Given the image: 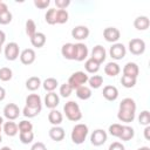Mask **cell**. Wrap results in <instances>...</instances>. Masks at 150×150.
<instances>
[{
    "instance_id": "681fc988",
    "label": "cell",
    "mask_w": 150,
    "mask_h": 150,
    "mask_svg": "<svg viewBox=\"0 0 150 150\" xmlns=\"http://www.w3.org/2000/svg\"><path fill=\"white\" fill-rule=\"evenodd\" d=\"M5 41H6V34L4 30L0 29V46H2L5 43Z\"/></svg>"
},
{
    "instance_id": "d4e9b609",
    "label": "cell",
    "mask_w": 150,
    "mask_h": 150,
    "mask_svg": "<svg viewBox=\"0 0 150 150\" xmlns=\"http://www.w3.org/2000/svg\"><path fill=\"white\" fill-rule=\"evenodd\" d=\"M48 121L53 124V125H60L63 121V115L62 112H60L56 109H52L50 112L48 114Z\"/></svg>"
},
{
    "instance_id": "83f0119b",
    "label": "cell",
    "mask_w": 150,
    "mask_h": 150,
    "mask_svg": "<svg viewBox=\"0 0 150 150\" xmlns=\"http://www.w3.org/2000/svg\"><path fill=\"white\" fill-rule=\"evenodd\" d=\"M76 96L80 100H88L91 97V89L87 86H81L76 89Z\"/></svg>"
},
{
    "instance_id": "ba28073f",
    "label": "cell",
    "mask_w": 150,
    "mask_h": 150,
    "mask_svg": "<svg viewBox=\"0 0 150 150\" xmlns=\"http://www.w3.org/2000/svg\"><path fill=\"white\" fill-rule=\"evenodd\" d=\"M109 54L114 60H122L127 54L125 46L123 43H118V42L112 43V46L109 49Z\"/></svg>"
},
{
    "instance_id": "60d3db41",
    "label": "cell",
    "mask_w": 150,
    "mask_h": 150,
    "mask_svg": "<svg viewBox=\"0 0 150 150\" xmlns=\"http://www.w3.org/2000/svg\"><path fill=\"white\" fill-rule=\"evenodd\" d=\"M18 128H19V132H25V131H33V124H32V122H29V121H26V120H23V121L19 122V124H18Z\"/></svg>"
},
{
    "instance_id": "4316f807",
    "label": "cell",
    "mask_w": 150,
    "mask_h": 150,
    "mask_svg": "<svg viewBox=\"0 0 150 150\" xmlns=\"http://www.w3.org/2000/svg\"><path fill=\"white\" fill-rule=\"evenodd\" d=\"M135 136V130L130 125H123L122 127V132L120 135V139L121 141H130L132 137Z\"/></svg>"
},
{
    "instance_id": "f6af8a7d",
    "label": "cell",
    "mask_w": 150,
    "mask_h": 150,
    "mask_svg": "<svg viewBox=\"0 0 150 150\" xmlns=\"http://www.w3.org/2000/svg\"><path fill=\"white\" fill-rule=\"evenodd\" d=\"M55 5L59 9H66L70 5V0H55Z\"/></svg>"
},
{
    "instance_id": "52a82bcc",
    "label": "cell",
    "mask_w": 150,
    "mask_h": 150,
    "mask_svg": "<svg viewBox=\"0 0 150 150\" xmlns=\"http://www.w3.org/2000/svg\"><path fill=\"white\" fill-rule=\"evenodd\" d=\"M107 138H108V135L103 129H96L93 131V134L90 136V142L95 146H101L105 143Z\"/></svg>"
},
{
    "instance_id": "ac0fdd59",
    "label": "cell",
    "mask_w": 150,
    "mask_h": 150,
    "mask_svg": "<svg viewBox=\"0 0 150 150\" xmlns=\"http://www.w3.org/2000/svg\"><path fill=\"white\" fill-rule=\"evenodd\" d=\"M64 136H66L64 129L61 128L60 125H53L49 129V137L55 142H61L64 138Z\"/></svg>"
},
{
    "instance_id": "1f68e13d",
    "label": "cell",
    "mask_w": 150,
    "mask_h": 150,
    "mask_svg": "<svg viewBox=\"0 0 150 150\" xmlns=\"http://www.w3.org/2000/svg\"><path fill=\"white\" fill-rule=\"evenodd\" d=\"M56 14H57V9L56 8H49L45 15V20L48 25H55L57 23L56 20Z\"/></svg>"
},
{
    "instance_id": "2e32d148",
    "label": "cell",
    "mask_w": 150,
    "mask_h": 150,
    "mask_svg": "<svg viewBox=\"0 0 150 150\" xmlns=\"http://www.w3.org/2000/svg\"><path fill=\"white\" fill-rule=\"evenodd\" d=\"M88 56V47L82 43H75V60L76 61H84Z\"/></svg>"
},
{
    "instance_id": "e575fe53",
    "label": "cell",
    "mask_w": 150,
    "mask_h": 150,
    "mask_svg": "<svg viewBox=\"0 0 150 150\" xmlns=\"http://www.w3.org/2000/svg\"><path fill=\"white\" fill-rule=\"evenodd\" d=\"M12 77H13V71H12L11 68H8V67H2V68H0V80H1V81L7 82V81H9Z\"/></svg>"
},
{
    "instance_id": "5bb4252c",
    "label": "cell",
    "mask_w": 150,
    "mask_h": 150,
    "mask_svg": "<svg viewBox=\"0 0 150 150\" xmlns=\"http://www.w3.org/2000/svg\"><path fill=\"white\" fill-rule=\"evenodd\" d=\"M59 103H60V97H59V95L56 93L50 91V93L46 94V96H45V105L47 108H49L50 110L55 109L59 105Z\"/></svg>"
},
{
    "instance_id": "f1b7e54d",
    "label": "cell",
    "mask_w": 150,
    "mask_h": 150,
    "mask_svg": "<svg viewBox=\"0 0 150 150\" xmlns=\"http://www.w3.org/2000/svg\"><path fill=\"white\" fill-rule=\"evenodd\" d=\"M100 66H101V64H100L98 62H96L95 60H93L91 57L88 59V60L86 61V63H84V68H86V70H87L88 73H90V74L97 73L98 69H100Z\"/></svg>"
},
{
    "instance_id": "8992f818",
    "label": "cell",
    "mask_w": 150,
    "mask_h": 150,
    "mask_svg": "<svg viewBox=\"0 0 150 150\" xmlns=\"http://www.w3.org/2000/svg\"><path fill=\"white\" fill-rule=\"evenodd\" d=\"M5 57L8 60V61H14L19 57L20 55V48H19V45L16 42H9L6 45L5 47Z\"/></svg>"
},
{
    "instance_id": "484cf974",
    "label": "cell",
    "mask_w": 150,
    "mask_h": 150,
    "mask_svg": "<svg viewBox=\"0 0 150 150\" xmlns=\"http://www.w3.org/2000/svg\"><path fill=\"white\" fill-rule=\"evenodd\" d=\"M41 84H42V82H41L40 77H38V76H30V77L27 79V81H26V88H27L28 90H30V91L38 90Z\"/></svg>"
},
{
    "instance_id": "44dd1931",
    "label": "cell",
    "mask_w": 150,
    "mask_h": 150,
    "mask_svg": "<svg viewBox=\"0 0 150 150\" xmlns=\"http://www.w3.org/2000/svg\"><path fill=\"white\" fill-rule=\"evenodd\" d=\"M150 26V20L148 16L145 15H141V16H137L135 20H134V27L137 29V30H145L148 29Z\"/></svg>"
},
{
    "instance_id": "7bdbcfd3",
    "label": "cell",
    "mask_w": 150,
    "mask_h": 150,
    "mask_svg": "<svg viewBox=\"0 0 150 150\" xmlns=\"http://www.w3.org/2000/svg\"><path fill=\"white\" fill-rule=\"evenodd\" d=\"M12 13L9 11H6L0 14V25H8L12 21Z\"/></svg>"
},
{
    "instance_id": "bcb514c9",
    "label": "cell",
    "mask_w": 150,
    "mask_h": 150,
    "mask_svg": "<svg viewBox=\"0 0 150 150\" xmlns=\"http://www.w3.org/2000/svg\"><path fill=\"white\" fill-rule=\"evenodd\" d=\"M108 150H125V148H124V145H123L122 143H120V142H112V143L109 145Z\"/></svg>"
},
{
    "instance_id": "603a6c76",
    "label": "cell",
    "mask_w": 150,
    "mask_h": 150,
    "mask_svg": "<svg viewBox=\"0 0 150 150\" xmlns=\"http://www.w3.org/2000/svg\"><path fill=\"white\" fill-rule=\"evenodd\" d=\"M46 40H47V39H46V35H45L43 33L36 32V33L30 38V43H32V46H34V47H36V48H41V47L45 46Z\"/></svg>"
},
{
    "instance_id": "f546056e",
    "label": "cell",
    "mask_w": 150,
    "mask_h": 150,
    "mask_svg": "<svg viewBox=\"0 0 150 150\" xmlns=\"http://www.w3.org/2000/svg\"><path fill=\"white\" fill-rule=\"evenodd\" d=\"M88 83L90 89H98L103 84V77L101 75H93L88 79Z\"/></svg>"
},
{
    "instance_id": "f5cc1de1",
    "label": "cell",
    "mask_w": 150,
    "mask_h": 150,
    "mask_svg": "<svg viewBox=\"0 0 150 150\" xmlns=\"http://www.w3.org/2000/svg\"><path fill=\"white\" fill-rule=\"evenodd\" d=\"M137 150H150V148H149V146H141V148H138Z\"/></svg>"
},
{
    "instance_id": "816d5d0a",
    "label": "cell",
    "mask_w": 150,
    "mask_h": 150,
    "mask_svg": "<svg viewBox=\"0 0 150 150\" xmlns=\"http://www.w3.org/2000/svg\"><path fill=\"white\" fill-rule=\"evenodd\" d=\"M5 97H6V90H5L4 87H0V102L4 101Z\"/></svg>"
},
{
    "instance_id": "cb8c5ba5",
    "label": "cell",
    "mask_w": 150,
    "mask_h": 150,
    "mask_svg": "<svg viewBox=\"0 0 150 150\" xmlns=\"http://www.w3.org/2000/svg\"><path fill=\"white\" fill-rule=\"evenodd\" d=\"M120 71H121V67L116 62H108L104 66V73L110 77H114V76L118 75Z\"/></svg>"
},
{
    "instance_id": "4dcf8cb0",
    "label": "cell",
    "mask_w": 150,
    "mask_h": 150,
    "mask_svg": "<svg viewBox=\"0 0 150 150\" xmlns=\"http://www.w3.org/2000/svg\"><path fill=\"white\" fill-rule=\"evenodd\" d=\"M57 84H59V82H57V80L54 79V77H48V79H46V80L43 81V83H42L45 90H47L48 93L54 91V90L56 89Z\"/></svg>"
},
{
    "instance_id": "6f0895ef",
    "label": "cell",
    "mask_w": 150,
    "mask_h": 150,
    "mask_svg": "<svg viewBox=\"0 0 150 150\" xmlns=\"http://www.w3.org/2000/svg\"><path fill=\"white\" fill-rule=\"evenodd\" d=\"M1 141H2V137H1V135H0V143H1Z\"/></svg>"
},
{
    "instance_id": "30bf717a",
    "label": "cell",
    "mask_w": 150,
    "mask_h": 150,
    "mask_svg": "<svg viewBox=\"0 0 150 150\" xmlns=\"http://www.w3.org/2000/svg\"><path fill=\"white\" fill-rule=\"evenodd\" d=\"M20 115V109L15 103H8L4 108V116L8 121H14L19 117Z\"/></svg>"
},
{
    "instance_id": "d6986e66",
    "label": "cell",
    "mask_w": 150,
    "mask_h": 150,
    "mask_svg": "<svg viewBox=\"0 0 150 150\" xmlns=\"http://www.w3.org/2000/svg\"><path fill=\"white\" fill-rule=\"evenodd\" d=\"M61 54L67 60H75V43H64L61 48Z\"/></svg>"
},
{
    "instance_id": "8fae6325",
    "label": "cell",
    "mask_w": 150,
    "mask_h": 150,
    "mask_svg": "<svg viewBox=\"0 0 150 150\" xmlns=\"http://www.w3.org/2000/svg\"><path fill=\"white\" fill-rule=\"evenodd\" d=\"M89 28L87 26H83V25H80V26H76L75 28H73L71 30V36L75 39V40H86L88 36H89Z\"/></svg>"
},
{
    "instance_id": "277c9868",
    "label": "cell",
    "mask_w": 150,
    "mask_h": 150,
    "mask_svg": "<svg viewBox=\"0 0 150 150\" xmlns=\"http://www.w3.org/2000/svg\"><path fill=\"white\" fill-rule=\"evenodd\" d=\"M88 79H89V77H88L87 73L79 70V71L73 73V74L69 76V79H68V84L73 88V90H74V89L76 90L79 87L84 86V84L88 82Z\"/></svg>"
},
{
    "instance_id": "9f6ffc18",
    "label": "cell",
    "mask_w": 150,
    "mask_h": 150,
    "mask_svg": "<svg viewBox=\"0 0 150 150\" xmlns=\"http://www.w3.org/2000/svg\"><path fill=\"white\" fill-rule=\"evenodd\" d=\"M1 131H2V128H1V125H0V135H1Z\"/></svg>"
},
{
    "instance_id": "11a10c76",
    "label": "cell",
    "mask_w": 150,
    "mask_h": 150,
    "mask_svg": "<svg viewBox=\"0 0 150 150\" xmlns=\"http://www.w3.org/2000/svg\"><path fill=\"white\" fill-rule=\"evenodd\" d=\"M2 124H4V118L0 116V125H2Z\"/></svg>"
},
{
    "instance_id": "6da1fadb",
    "label": "cell",
    "mask_w": 150,
    "mask_h": 150,
    "mask_svg": "<svg viewBox=\"0 0 150 150\" xmlns=\"http://www.w3.org/2000/svg\"><path fill=\"white\" fill-rule=\"evenodd\" d=\"M135 115H136V102L130 97L123 98L120 103L117 118L121 122L130 123L135 120Z\"/></svg>"
},
{
    "instance_id": "d590c367",
    "label": "cell",
    "mask_w": 150,
    "mask_h": 150,
    "mask_svg": "<svg viewBox=\"0 0 150 150\" xmlns=\"http://www.w3.org/2000/svg\"><path fill=\"white\" fill-rule=\"evenodd\" d=\"M138 122L141 125H150V112L148 110H143L138 116Z\"/></svg>"
},
{
    "instance_id": "680465c9",
    "label": "cell",
    "mask_w": 150,
    "mask_h": 150,
    "mask_svg": "<svg viewBox=\"0 0 150 150\" xmlns=\"http://www.w3.org/2000/svg\"><path fill=\"white\" fill-rule=\"evenodd\" d=\"M0 54H1V46H0Z\"/></svg>"
},
{
    "instance_id": "d6a6232c",
    "label": "cell",
    "mask_w": 150,
    "mask_h": 150,
    "mask_svg": "<svg viewBox=\"0 0 150 150\" xmlns=\"http://www.w3.org/2000/svg\"><path fill=\"white\" fill-rule=\"evenodd\" d=\"M25 28H26V34L28 35L29 39L36 33V25H35V22H34L32 19H28V20L26 21Z\"/></svg>"
},
{
    "instance_id": "ffe728a7",
    "label": "cell",
    "mask_w": 150,
    "mask_h": 150,
    "mask_svg": "<svg viewBox=\"0 0 150 150\" xmlns=\"http://www.w3.org/2000/svg\"><path fill=\"white\" fill-rule=\"evenodd\" d=\"M102 94L107 101H115L118 97V89L115 86H105Z\"/></svg>"
},
{
    "instance_id": "8d00e7d4",
    "label": "cell",
    "mask_w": 150,
    "mask_h": 150,
    "mask_svg": "<svg viewBox=\"0 0 150 150\" xmlns=\"http://www.w3.org/2000/svg\"><path fill=\"white\" fill-rule=\"evenodd\" d=\"M122 124H120V123H114V124H111V125H109V129H108V131H109V134L111 135V136H114V137H120V135H121V132H122Z\"/></svg>"
},
{
    "instance_id": "9a60e30c",
    "label": "cell",
    "mask_w": 150,
    "mask_h": 150,
    "mask_svg": "<svg viewBox=\"0 0 150 150\" xmlns=\"http://www.w3.org/2000/svg\"><path fill=\"white\" fill-rule=\"evenodd\" d=\"M26 107L41 110V109H42V101H41V97H40L38 94H30V95H28V96L26 97Z\"/></svg>"
},
{
    "instance_id": "7402d4cb",
    "label": "cell",
    "mask_w": 150,
    "mask_h": 150,
    "mask_svg": "<svg viewBox=\"0 0 150 150\" xmlns=\"http://www.w3.org/2000/svg\"><path fill=\"white\" fill-rule=\"evenodd\" d=\"M2 131L9 136V137H13L15 136L18 132H19V128H18V124L13 121H8V122H5L4 123V128H2Z\"/></svg>"
},
{
    "instance_id": "9c48e42d",
    "label": "cell",
    "mask_w": 150,
    "mask_h": 150,
    "mask_svg": "<svg viewBox=\"0 0 150 150\" xmlns=\"http://www.w3.org/2000/svg\"><path fill=\"white\" fill-rule=\"evenodd\" d=\"M103 38L105 39V41L111 42V43H116L120 38H121V32L118 28L116 27H107L103 30Z\"/></svg>"
},
{
    "instance_id": "7dc6e473",
    "label": "cell",
    "mask_w": 150,
    "mask_h": 150,
    "mask_svg": "<svg viewBox=\"0 0 150 150\" xmlns=\"http://www.w3.org/2000/svg\"><path fill=\"white\" fill-rule=\"evenodd\" d=\"M30 150H47V146L42 143V142H36L32 145Z\"/></svg>"
},
{
    "instance_id": "836d02e7",
    "label": "cell",
    "mask_w": 150,
    "mask_h": 150,
    "mask_svg": "<svg viewBox=\"0 0 150 150\" xmlns=\"http://www.w3.org/2000/svg\"><path fill=\"white\" fill-rule=\"evenodd\" d=\"M19 138L21 143L23 144H29L34 139V132L33 131H25V132H19Z\"/></svg>"
},
{
    "instance_id": "3957f363",
    "label": "cell",
    "mask_w": 150,
    "mask_h": 150,
    "mask_svg": "<svg viewBox=\"0 0 150 150\" xmlns=\"http://www.w3.org/2000/svg\"><path fill=\"white\" fill-rule=\"evenodd\" d=\"M88 131H89V129L86 124H83V123L76 124L71 129V134H70L73 143L74 144H82L88 136Z\"/></svg>"
},
{
    "instance_id": "c3c4849f",
    "label": "cell",
    "mask_w": 150,
    "mask_h": 150,
    "mask_svg": "<svg viewBox=\"0 0 150 150\" xmlns=\"http://www.w3.org/2000/svg\"><path fill=\"white\" fill-rule=\"evenodd\" d=\"M144 138L146 141L150 139V125H146L145 129H144Z\"/></svg>"
},
{
    "instance_id": "f35d334b",
    "label": "cell",
    "mask_w": 150,
    "mask_h": 150,
    "mask_svg": "<svg viewBox=\"0 0 150 150\" xmlns=\"http://www.w3.org/2000/svg\"><path fill=\"white\" fill-rule=\"evenodd\" d=\"M136 80H137V79L122 75V77H121V83H122V86L125 87V88H132V87H135V84H136Z\"/></svg>"
},
{
    "instance_id": "7c38bea8",
    "label": "cell",
    "mask_w": 150,
    "mask_h": 150,
    "mask_svg": "<svg viewBox=\"0 0 150 150\" xmlns=\"http://www.w3.org/2000/svg\"><path fill=\"white\" fill-rule=\"evenodd\" d=\"M19 57H20L21 63H23V64H26V66H29V64H32V63L35 61L36 55H35L34 49H32V48H26V49H23V50L20 53Z\"/></svg>"
},
{
    "instance_id": "ee69618b",
    "label": "cell",
    "mask_w": 150,
    "mask_h": 150,
    "mask_svg": "<svg viewBox=\"0 0 150 150\" xmlns=\"http://www.w3.org/2000/svg\"><path fill=\"white\" fill-rule=\"evenodd\" d=\"M50 5L49 0H34V6L38 7L39 9H45Z\"/></svg>"
},
{
    "instance_id": "f907efd6",
    "label": "cell",
    "mask_w": 150,
    "mask_h": 150,
    "mask_svg": "<svg viewBox=\"0 0 150 150\" xmlns=\"http://www.w3.org/2000/svg\"><path fill=\"white\" fill-rule=\"evenodd\" d=\"M6 11H8L7 5H6L4 1H0V14L4 13V12H6Z\"/></svg>"
},
{
    "instance_id": "ab89813d",
    "label": "cell",
    "mask_w": 150,
    "mask_h": 150,
    "mask_svg": "<svg viewBox=\"0 0 150 150\" xmlns=\"http://www.w3.org/2000/svg\"><path fill=\"white\" fill-rule=\"evenodd\" d=\"M41 112V110H38V109H34V108H29V107H26L23 108L22 110V114L25 117H28V118H33L35 116H38L39 114Z\"/></svg>"
},
{
    "instance_id": "db71d44e",
    "label": "cell",
    "mask_w": 150,
    "mask_h": 150,
    "mask_svg": "<svg viewBox=\"0 0 150 150\" xmlns=\"http://www.w3.org/2000/svg\"><path fill=\"white\" fill-rule=\"evenodd\" d=\"M0 150H12V149H11L9 146H2V148H1Z\"/></svg>"
},
{
    "instance_id": "4fadbf2b",
    "label": "cell",
    "mask_w": 150,
    "mask_h": 150,
    "mask_svg": "<svg viewBox=\"0 0 150 150\" xmlns=\"http://www.w3.org/2000/svg\"><path fill=\"white\" fill-rule=\"evenodd\" d=\"M105 57H107V52H105L103 46L97 45L93 48V50H91V59L93 60H95L96 62H98L101 64L102 62L105 61Z\"/></svg>"
},
{
    "instance_id": "5b68a950",
    "label": "cell",
    "mask_w": 150,
    "mask_h": 150,
    "mask_svg": "<svg viewBox=\"0 0 150 150\" xmlns=\"http://www.w3.org/2000/svg\"><path fill=\"white\" fill-rule=\"evenodd\" d=\"M129 52L134 55H141L145 52V42L142 39H131L129 41Z\"/></svg>"
},
{
    "instance_id": "b9f144b4",
    "label": "cell",
    "mask_w": 150,
    "mask_h": 150,
    "mask_svg": "<svg viewBox=\"0 0 150 150\" xmlns=\"http://www.w3.org/2000/svg\"><path fill=\"white\" fill-rule=\"evenodd\" d=\"M59 91H60V95L62 97H69L71 95V93H73V88L67 82V83H63V84L60 86V90Z\"/></svg>"
},
{
    "instance_id": "7a4b0ae2",
    "label": "cell",
    "mask_w": 150,
    "mask_h": 150,
    "mask_svg": "<svg viewBox=\"0 0 150 150\" xmlns=\"http://www.w3.org/2000/svg\"><path fill=\"white\" fill-rule=\"evenodd\" d=\"M63 111L66 117L71 122H77L82 118V111L80 109V105L75 101H68L63 105Z\"/></svg>"
},
{
    "instance_id": "e0dca14e",
    "label": "cell",
    "mask_w": 150,
    "mask_h": 150,
    "mask_svg": "<svg viewBox=\"0 0 150 150\" xmlns=\"http://www.w3.org/2000/svg\"><path fill=\"white\" fill-rule=\"evenodd\" d=\"M138 74H139V68H138L137 63H135V62H128L123 67V75H125V76L137 79Z\"/></svg>"
},
{
    "instance_id": "74e56055",
    "label": "cell",
    "mask_w": 150,
    "mask_h": 150,
    "mask_svg": "<svg viewBox=\"0 0 150 150\" xmlns=\"http://www.w3.org/2000/svg\"><path fill=\"white\" fill-rule=\"evenodd\" d=\"M68 18H69V14L66 9H57V14H56L57 23H60V25L66 23L68 21Z\"/></svg>"
}]
</instances>
